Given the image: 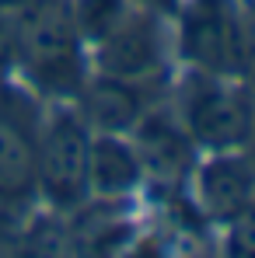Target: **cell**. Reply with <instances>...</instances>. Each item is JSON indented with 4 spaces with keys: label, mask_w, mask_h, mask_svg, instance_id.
I'll return each instance as SVG.
<instances>
[{
    "label": "cell",
    "mask_w": 255,
    "mask_h": 258,
    "mask_svg": "<svg viewBox=\"0 0 255 258\" xmlns=\"http://www.w3.org/2000/svg\"><path fill=\"white\" fill-rule=\"evenodd\" d=\"M28 4H35V0H0V11H11V14H18V11H25Z\"/></svg>",
    "instance_id": "4fadbf2b"
},
{
    "label": "cell",
    "mask_w": 255,
    "mask_h": 258,
    "mask_svg": "<svg viewBox=\"0 0 255 258\" xmlns=\"http://www.w3.org/2000/svg\"><path fill=\"white\" fill-rule=\"evenodd\" d=\"M84 45L87 42L74 21L70 0H35L14 14V63H21L32 84L45 94H77L87 77Z\"/></svg>",
    "instance_id": "6da1fadb"
},
{
    "label": "cell",
    "mask_w": 255,
    "mask_h": 258,
    "mask_svg": "<svg viewBox=\"0 0 255 258\" xmlns=\"http://www.w3.org/2000/svg\"><path fill=\"white\" fill-rule=\"evenodd\" d=\"M133 133V150L143 178L158 188H182L196 168V143L185 126H178L165 112H143Z\"/></svg>",
    "instance_id": "52a82bcc"
},
{
    "label": "cell",
    "mask_w": 255,
    "mask_h": 258,
    "mask_svg": "<svg viewBox=\"0 0 255 258\" xmlns=\"http://www.w3.org/2000/svg\"><path fill=\"white\" fill-rule=\"evenodd\" d=\"M178 49L199 74L224 81L241 77L252 67L248 28L231 0H192L182 11Z\"/></svg>",
    "instance_id": "7a4b0ae2"
},
{
    "label": "cell",
    "mask_w": 255,
    "mask_h": 258,
    "mask_svg": "<svg viewBox=\"0 0 255 258\" xmlns=\"http://www.w3.org/2000/svg\"><path fill=\"white\" fill-rule=\"evenodd\" d=\"M14 59H18V49H14V14L0 11V81L14 67Z\"/></svg>",
    "instance_id": "7c38bea8"
},
{
    "label": "cell",
    "mask_w": 255,
    "mask_h": 258,
    "mask_svg": "<svg viewBox=\"0 0 255 258\" xmlns=\"http://www.w3.org/2000/svg\"><path fill=\"white\" fill-rule=\"evenodd\" d=\"M129 4H133V0H129ZM143 4H150V0H143ZM158 4H168V0H158Z\"/></svg>",
    "instance_id": "9a60e30c"
},
{
    "label": "cell",
    "mask_w": 255,
    "mask_h": 258,
    "mask_svg": "<svg viewBox=\"0 0 255 258\" xmlns=\"http://www.w3.org/2000/svg\"><path fill=\"white\" fill-rule=\"evenodd\" d=\"M77 115L91 133H133V126L147 112L143 98V81H123V77H84L77 87Z\"/></svg>",
    "instance_id": "ba28073f"
},
{
    "label": "cell",
    "mask_w": 255,
    "mask_h": 258,
    "mask_svg": "<svg viewBox=\"0 0 255 258\" xmlns=\"http://www.w3.org/2000/svg\"><path fill=\"white\" fill-rule=\"evenodd\" d=\"M196 192H199V206L213 220H231L241 213L248 203H255V168L248 157L231 154V150H217V157L207 161L196 171Z\"/></svg>",
    "instance_id": "9c48e42d"
},
{
    "label": "cell",
    "mask_w": 255,
    "mask_h": 258,
    "mask_svg": "<svg viewBox=\"0 0 255 258\" xmlns=\"http://www.w3.org/2000/svg\"><path fill=\"white\" fill-rule=\"evenodd\" d=\"M91 45H94L98 74L123 77V81L147 84L161 70V59H165V42H161V28H158L154 14L133 11V7H126L119 14V21Z\"/></svg>",
    "instance_id": "8992f818"
},
{
    "label": "cell",
    "mask_w": 255,
    "mask_h": 258,
    "mask_svg": "<svg viewBox=\"0 0 255 258\" xmlns=\"http://www.w3.org/2000/svg\"><path fill=\"white\" fill-rule=\"evenodd\" d=\"M39 105L28 91L0 81V206H21L35 196Z\"/></svg>",
    "instance_id": "5b68a950"
},
{
    "label": "cell",
    "mask_w": 255,
    "mask_h": 258,
    "mask_svg": "<svg viewBox=\"0 0 255 258\" xmlns=\"http://www.w3.org/2000/svg\"><path fill=\"white\" fill-rule=\"evenodd\" d=\"M248 143H252V157L248 161H252V168H255V129H252V136H248Z\"/></svg>",
    "instance_id": "5bb4252c"
},
{
    "label": "cell",
    "mask_w": 255,
    "mask_h": 258,
    "mask_svg": "<svg viewBox=\"0 0 255 258\" xmlns=\"http://www.w3.org/2000/svg\"><path fill=\"white\" fill-rule=\"evenodd\" d=\"M143 181L133 143H123L116 133H94L87 147V188L94 196L116 199Z\"/></svg>",
    "instance_id": "30bf717a"
},
{
    "label": "cell",
    "mask_w": 255,
    "mask_h": 258,
    "mask_svg": "<svg viewBox=\"0 0 255 258\" xmlns=\"http://www.w3.org/2000/svg\"><path fill=\"white\" fill-rule=\"evenodd\" d=\"M87 147L91 129L77 112L56 108L39 133V161H35V192L56 210H77L91 196L87 188Z\"/></svg>",
    "instance_id": "3957f363"
},
{
    "label": "cell",
    "mask_w": 255,
    "mask_h": 258,
    "mask_svg": "<svg viewBox=\"0 0 255 258\" xmlns=\"http://www.w3.org/2000/svg\"><path fill=\"white\" fill-rule=\"evenodd\" d=\"M182 112H185V133L192 136V143L213 154L245 147L255 129L252 98L238 87L224 84V77H213V74L192 77L182 98Z\"/></svg>",
    "instance_id": "277c9868"
},
{
    "label": "cell",
    "mask_w": 255,
    "mask_h": 258,
    "mask_svg": "<svg viewBox=\"0 0 255 258\" xmlns=\"http://www.w3.org/2000/svg\"><path fill=\"white\" fill-rule=\"evenodd\" d=\"M227 255L234 258H255V203H248L241 213L227 220Z\"/></svg>",
    "instance_id": "8fae6325"
}]
</instances>
